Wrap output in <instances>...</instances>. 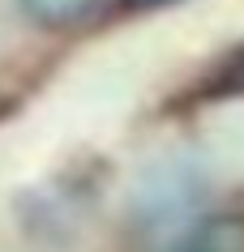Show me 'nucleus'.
Masks as SVG:
<instances>
[{
  "label": "nucleus",
  "instance_id": "1",
  "mask_svg": "<svg viewBox=\"0 0 244 252\" xmlns=\"http://www.w3.org/2000/svg\"><path fill=\"white\" fill-rule=\"evenodd\" d=\"M206 201V175L193 158L167 154L154 158L133 180L129 192V222L137 235H172L180 239L197 222V210Z\"/></svg>",
  "mask_w": 244,
  "mask_h": 252
},
{
  "label": "nucleus",
  "instance_id": "2",
  "mask_svg": "<svg viewBox=\"0 0 244 252\" xmlns=\"http://www.w3.org/2000/svg\"><path fill=\"white\" fill-rule=\"evenodd\" d=\"M172 252H244V218H197L180 239H172Z\"/></svg>",
  "mask_w": 244,
  "mask_h": 252
},
{
  "label": "nucleus",
  "instance_id": "3",
  "mask_svg": "<svg viewBox=\"0 0 244 252\" xmlns=\"http://www.w3.org/2000/svg\"><path fill=\"white\" fill-rule=\"evenodd\" d=\"M26 17H35L39 26H73L77 17H86L99 0H17Z\"/></svg>",
  "mask_w": 244,
  "mask_h": 252
},
{
  "label": "nucleus",
  "instance_id": "4",
  "mask_svg": "<svg viewBox=\"0 0 244 252\" xmlns=\"http://www.w3.org/2000/svg\"><path fill=\"white\" fill-rule=\"evenodd\" d=\"M227 90H236V94H244V52L236 56V64L227 68V81H223Z\"/></svg>",
  "mask_w": 244,
  "mask_h": 252
},
{
  "label": "nucleus",
  "instance_id": "5",
  "mask_svg": "<svg viewBox=\"0 0 244 252\" xmlns=\"http://www.w3.org/2000/svg\"><path fill=\"white\" fill-rule=\"evenodd\" d=\"M129 4H141V9H150V4H167V0H129Z\"/></svg>",
  "mask_w": 244,
  "mask_h": 252
}]
</instances>
